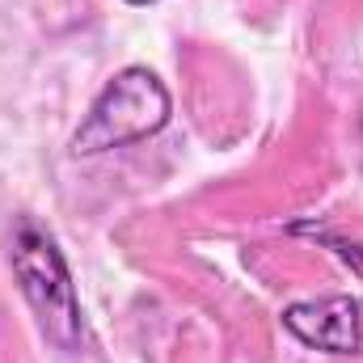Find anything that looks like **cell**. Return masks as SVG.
<instances>
[{"mask_svg": "<svg viewBox=\"0 0 363 363\" xmlns=\"http://www.w3.org/2000/svg\"><path fill=\"white\" fill-rule=\"evenodd\" d=\"M127 4H157V0H127Z\"/></svg>", "mask_w": 363, "mask_h": 363, "instance_id": "cell-5", "label": "cell"}, {"mask_svg": "<svg viewBox=\"0 0 363 363\" xmlns=\"http://www.w3.org/2000/svg\"><path fill=\"white\" fill-rule=\"evenodd\" d=\"M13 274L21 283L26 304L38 317V330L51 347L60 351H77L85 338V317H81V300H77V283L64 262V250L55 245L51 233H43L38 224L21 220L13 228V250H9Z\"/></svg>", "mask_w": 363, "mask_h": 363, "instance_id": "cell-1", "label": "cell"}, {"mask_svg": "<svg viewBox=\"0 0 363 363\" xmlns=\"http://www.w3.org/2000/svg\"><path fill=\"white\" fill-rule=\"evenodd\" d=\"M174 114V97L165 89V81L140 64L114 72V81L93 97L89 114L81 118L77 135H72V152L77 157H97L110 148H127L140 144L148 135H157Z\"/></svg>", "mask_w": 363, "mask_h": 363, "instance_id": "cell-2", "label": "cell"}, {"mask_svg": "<svg viewBox=\"0 0 363 363\" xmlns=\"http://www.w3.org/2000/svg\"><path fill=\"white\" fill-rule=\"evenodd\" d=\"M317 237H321V241H325V245H330V250H334V254H338V258H342V262H347V267L363 279V245H355V241H342V237H330V233H317Z\"/></svg>", "mask_w": 363, "mask_h": 363, "instance_id": "cell-4", "label": "cell"}, {"mask_svg": "<svg viewBox=\"0 0 363 363\" xmlns=\"http://www.w3.org/2000/svg\"><path fill=\"white\" fill-rule=\"evenodd\" d=\"M283 325L313 351L325 355H355L363 342V308L351 296H321L296 300L283 308Z\"/></svg>", "mask_w": 363, "mask_h": 363, "instance_id": "cell-3", "label": "cell"}]
</instances>
